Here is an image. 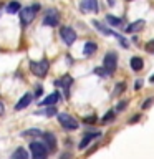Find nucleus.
<instances>
[{
	"mask_svg": "<svg viewBox=\"0 0 154 159\" xmlns=\"http://www.w3.org/2000/svg\"><path fill=\"white\" fill-rule=\"evenodd\" d=\"M71 83H73V78L71 76H63V78H60V80H57L55 81V86H58V88H63L65 91H66V96H68V89H70V86H71Z\"/></svg>",
	"mask_w": 154,
	"mask_h": 159,
	"instance_id": "14",
	"label": "nucleus"
},
{
	"mask_svg": "<svg viewBox=\"0 0 154 159\" xmlns=\"http://www.w3.org/2000/svg\"><path fill=\"white\" fill-rule=\"evenodd\" d=\"M60 37L66 45H73L76 42V32L71 27H61L60 28Z\"/></svg>",
	"mask_w": 154,
	"mask_h": 159,
	"instance_id": "8",
	"label": "nucleus"
},
{
	"mask_svg": "<svg viewBox=\"0 0 154 159\" xmlns=\"http://www.w3.org/2000/svg\"><path fill=\"white\" fill-rule=\"evenodd\" d=\"M30 152H32V159H47L48 149L45 148L43 143L33 141V143H30Z\"/></svg>",
	"mask_w": 154,
	"mask_h": 159,
	"instance_id": "4",
	"label": "nucleus"
},
{
	"mask_svg": "<svg viewBox=\"0 0 154 159\" xmlns=\"http://www.w3.org/2000/svg\"><path fill=\"white\" fill-rule=\"evenodd\" d=\"M45 114H47V116H52V114H55V108H53V106H48V109L45 111Z\"/></svg>",
	"mask_w": 154,
	"mask_h": 159,
	"instance_id": "29",
	"label": "nucleus"
},
{
	"mask_svg": "<svg viewBox=\"0 0 154 159\" xmlns=\"http://www.w3.org/2000/svg\"><path fill=\"white\" fill-rule=\"evenodd\" d=\"M83 121H84V123H88V124H91V123L96 121V116H88V118H84Z\"/></svg>",
	"mask_w": 154,
	"mask_h": 159,
	"instance_id": "28",
	"label": "nucleus"
},
{
	"mask_svg": "<svg viewBox=\"0 0 154 159\" xmlns=\"http://www.w3.org/2000/svg\"><path fill=\"white\" fill-rule=\"evenodd\" d=\"M124 88H126V84H124V83H118L116 88H114V93L113 94H119V91H124Z\"/></svg>",
	"mask_w": 154,
	"mask_h": 159,
	"instance_id": "24",
	"label": "nucleus"
},
{
	"mask_svg": "<svg viewBox=\"0 0 154 159\" xmlns=\"http://www.w3.org/2000/svg\"><path fill=\"white\" fill-rule=\"evenodd\" d=\"M30 70H32V73L35 75V76L43 78L50 70V61L47 58L40 60V61H30Z\"/></svg>",
	"mask_w": 154,
	"mask_h": 159,
	"instance_id": "3",
	"label": "nucleus"
},
{
	"mask_svg": "<svg viewBox=\"0 0 154 159\" xmlns=\"http://www.w3.org/2000/svg\"><path fill=\"white\" fill-rule=\"evenodd\" d=\"M106 22L109 23V27L123 28V18H118V17H114V15H106Z\"/></svg>",
	"mask_w": 154,
	"mask_h": 159,
	"instance_id": "16",
	"label": "nucleus"
},
{
	"mask_svg": "<svg viewBox=\"0 0 154 159\" xmlns=\"http://www.w3.org/2000/svg\"><path fill=\"white\" fill-rule=\"evenodd\" d=\"M143 66H144L143 58H139V57H133V58H131V68L134 70V71H139V70H143Z\"/></svg>",
	"mask_w": 154,
	"mask_h": 159,
	"instance_id": "18",
	"label": "nucleus"
},
{
	"mask_svg": "<svg viewBox=\"0 0 154 159\" xmlns=\"http://www.w3.org/2000/svg\"><path fill=\"white\" fill-rule=\"evenodd\" d=\"M108 3H109V5H113L114 2H113V0H108Z\"/></svg>",
	"mask_w": 154,
	"mask_h": 159,
	"instance_id": "36",
	"label": "nucleus"
},
{
	"mask_svg": "<svg viewBox=\"0 0 154 159\" xmlns=\"http://www.w3.org/2000/svg\"><path fill=\"white\" fill-rule=\"evenodd\" d=\"M40 131L38 129H27V131H23V136H38Z\"/></svg>",
	"mask_w": 154,
	"mask_h": 159,
	"instance_id": "22",
	"label": "nucleus"
},
{
	"mask_svg": "<svg viewBox=\"0 0 154 159\" xmlns=\"http://www.w3.org/2000/svg\"><path fill=\"white\" fill-rule=\"evenodd\" d=\"M149 81H151V83H154V75H152L151 78H149Z\"/></svg>",
	"mask_w": 154,
	"mask_h": 159,
	"instance_id": "35",
	"label": "nucleus"
},
{
	"mask_svg": "<svg viewBox=\"0 0 154 159\" xmlns=\"http://www.w3.org/2000/svg\"><path fill=\"white\" fill-rule=\"evenodd\" d=\"M35 94H37V96H40V94H42V86H37V93H35Z\"/></svg>",
	"mask_w": 154,
	"mask_h": 159,
	"instance_id": "34",
	"label": "nucleus"
},
{
	"mask_svg": "<svg viewBox=\"0 0 154 159\" xmlns=\"http://www.w3.org/2000/svg\"><path fill=\"white\" fill-rule=\"evenodd\" d=\"M38 10H40V5L38 3H33L32 7H25V8H20V22H22L23 27H27V25H30L35 20V17H37V13H38Z\"/></svg>",
	"mask_w": 154,
	"mask_h": 159,
	"instance_id": "1",
	"label": "nucleus"
},
{
	"mask_svg": "<svg viewBox=\"0 0 154 159\" xmlns=\"http://www.w3.org/2000/svg\"><path fill=\"white\" fill-rule=\"evenodd\" d=\"M42 143L45 144V148H47L48 151H53V149L57 148V138H55L53 133H43L42 134Z\"/></svg>",
	"mask_w": 154,
	"mask_h": 159,
	"instance_id": "9",
	"label": "nucleus"
},
{
	"mask_svg": "<svg viewBox=\"0 0 154 159\" xmlns=\"http://www.w3.org/2000/svg\"><path fill=\"white\" fill-rule=\"evenodd\" d=\"M91 23H93V27L96 28V30H99V32H101L103 35H108V37H116V38L119 40V45H121V47H124V48H128V47H129V43L126 42V38L121 37V35H118L116 32H113L111 28L104 27V25H103L101 22H98V20H93Z\"/></svg>",
	"mask_w": 154,
	"mask_h": 159,
	"instance_id": "2",
	"label": "nucleus"
},
{
	"mask_svg": "<svg viewBox=\"0 0 154 159\" xmlns=\"http://www.w3.org/2000/svg\"><path fill=\"white\" fill-rule=\"evenodd\" d=\"M68 157H71V154H68V152L61 154V159H68Z\"/></svg>",
	"mask_w": 154,
	"mask_h": 159,
	"instance_id": "33",
	"label": "nucleus"
},
{
	"mask_svg": "<svg viewBox=\"0 0 154 159\" xmlns=\"http://www.w3.org/2000/svg\"><path fill=\"white\" fill-rule=\"evenodd\" d=\"M144 25H146V22H144V20H136V22H133V23L128 25V27H126V32H128V33L139 32V30L144 28Z\"/></svg>",
	"mask_w": 154,
	"mask_h": 159,
	"instance_id": "15",
	"label": "nucleus"
},
{
	"mask_svg": "<svg viewBox=\"0 0 154 159\" xmlns=\"http://www.w3.org/2000/svg\"><path fill=\"white\" fill-rule=\"evenodd\" d=\"M94 73L99 75V76H108V75H109L106 70H104V66H103V68H94Z\"/></svg>",
	"mask_w": 154,
	"mask_h": 159,
	"instance_id": "23",
	"label": "nucleus"
},
{
	"mask_svg": "<svg viewBox=\"0 0 154 159\" xmlns=\"http://www.w3.org/2000/svg\"><path fill=\"white\" fill-rule=\"evenodd\" d=\"M126 104H128V101H121V103L116 106V111H123V109L126 108Z\"/></svg>",
	"mask_w": 154,
	"mask_h": 159,
	"instance_id": "27",
	"label": "nucleus"
},
{
	"mask_svg": "<svg viewBox=\"0 0 154 159\" xmlns=\"http://www.w3.org/2000/svg\"><path fill=\"white\" fill-rule=\"evenodd\" d=\"M138 119H139V114H136V116H133L131 119H129V123H136Z\"/></svg>",
	"mask_w": 154,
	"mask_h": 159,
	"instance_id": "31",
	"label": "nucleus"
},
{
	"mask_svg": "<svg viewBox=\"0 0 154 159\" xmlns=\"http://www.w3.org/2000/svg\"><path fill=\"white\" fill-rule=\"evenodd\" d=\"M99 136H101V133H99V131H91V133H86V134L83 136V139L79 141V146H78V148L83 151V149H86V148H88V144L91 143L93 139H96V138H99Z\"/></svg>",
	"mask_w": 154,
	"mask_h": 159,
	"instance_id": "10",
	"label": "nucleus"
},
{
	"mask_svg": "<svg viewBox=\"0 0 154 159\" xmlns=\"http://www.w3.org/2000/svg\"><path fill=\"white\" fill-rule=\"evenodd\" d=\"M58 123L61 124L65 129H68V131H75V129H78V121L73 116L66 114V113H60L58 114Z\"/></svg>",
	"mask_w": 154,
	"mask_h": 159,
	"instance_id": "6",
	"label": "nucleus"
},
{
	"mask_svg": "<svg viewBox=\"0 0 154 159\" xmlns=\"http://www.w3.org/2000/svg\"><path fill=\"white\" fill-rule=\"evenodd\" d=\"M79 8L81 12H98V0H81Z\"/></svg>",
	"mask_w": 154,
	"mask_h": 159,
	"instance_id": "11",
	"label": "nucleus"
},
{
	"mask_svg": "<svg viewBox=\"0 0 154 159\" xmlns=\"http://www.w3.org/2000/svg\"><path fill=\"white\" fill-rule=\"evenodd\" d=\"M146 50L149 53H154V40H151V42L146 43Z\"/></svg>",
	"mask_w": 154,
	"mask_h": 159,
	"instance_id": "25",
	"label": "nucleus"
},
{
	"mask_svg": "<svg viewBox=\"0 0 154 159\" xmlns=\"http://www.w3.org/2000/svg\"><path fill=\"white\" fill-rule=\"evenodd\" d=\"M3 111H5V106H3V103L0 101V114H3Z\"/></svg>",
	"mask_w": 154,
	"mask_h": 159,
	"instance_id": "32",
	"label": "nucleus"
},
{
	"mask_svg": "<svg viewBox=\"0 0 154 159\" xmlns=\"http://www.w3.org/2000/svg\"><path fill=\"white\" fill-rule=\"evenodd\" d=\"M141 86H143V80H138V81L134 83V89H139Z\"/></svg>",
	"mask_w": 154,
	"mask_h": 159,
	"instance_id": "30",
	"label": "nucleus"
},
{
	"mask_svg": "<svg viewBox=\"0 0 154 159\" xmlns=\"http://www.w3.org/2000/svg\"><path fill=\"white\" fill-rule=\"evenodd\" d=\"M96 50H98V45L94 42H86V43H84V47H83V53L86 55V57H89V55L96 53Z\"/></svg>",
	"mask_w": 154,
	"mask_h": 159,
	"instance_id": "17",
	"label": "nucleus"
},
{
	"mask_svg": "<svg viewBox=\"0 0 154 159\" xmlns=\"http://www.w3.org/2000/svg\"><path fill=\"white\" fill-rule=\"evenodd\" d=\"M113 119H114V111H109V113H106V114L103 116V123H104V124H106V123H111Z\"/></svg>",
	"mask_w": 154,
	"mask_h": 159,
	"instance_id": "21",
	"label": "nucleus"
},
{
	"mask_svg": "<svg viewBox=\"0 0 154 159\" xmlns=\"http://www.w3.org/2000/svg\"><path fill=\"white\" fill-rule=\"evenodd\" d=\"M60 99H61V94H60L58 91L52 93V94H48L47 98H43L42 101H40V106H52V104H57Z\"/></svg>",
	"mask_w": 154,
	"mask_h": 159,
	"instance_id": "12",
	"label": "nucleus"
},
{
	"mask_svg": "<svg viewBox=\"0 0 154 159\" xmlns=\"http://www.w3.org/2000/svg\"><path fill=\"white\" fill-rule=\"evenodd\" d=\"M30 103H32V94H30V93H25L23 96L17 101V104H15V109H17V111H22V109H25L27 106H30Z\"/></svg>",
	"mask_w": 154,
	"mask_h": 159,
	"instance_id": "13",
	"label": "nucleus"
},
{
	"mask_svg": "<svg viewBox=\"0 0 154 159\" xmlns=\"http://www.w3.org/2000/svg\"><path fill=\"white\" fill-rule=\"evenodd\" d=\"M60 22V15L55 8H48L47 13H45L43 17V25L45 27H57Z\"/></svg>",
	"mask_w": 154,
	"mask_h": 159,
	"instance_id": "7",
	"label": "nucleus"
},
{
	"mask_svg": "<svg viewBox=\"0 0 154 159\" xmlns=\"http://www.w3.org/2000/svg\"><path fill=\"white\" fill-rule=\"evenodd\" d=\"M128 2H133V0H128Z\"/></svg>",
	"mask_w": 154,
	"mask_h": 159,
	"instance_id": "37",
	"label": "nucleus"
},
{
	"mask_svg": "<svg viewBox=\"0 0 154 159\" xmlns=\"http://www.w3.org/2000/svg\"><path fill=\"white\" fill-rule=\"evenodd\" d=\"M10 159H28V152L23 148H18L17 151H13V154L10 156Z\"/></svg>",
	"mask_w": 154,
	"mask_h": 159,
	"instance_id": "19",
	"label": "nucleus"
},
{
	"mask_svg": "<svg viewBox=\"0 0 154 159\" xmlns=\"http://www.w3.org/2000/svg\"><path fill=\"white\" fill-rule=\"evenodd\" d=\"M20 8H22V7H20V3L17 2V0H12V2L7 5V12L12 13V15H13V13H18Z\"/></svg>",
	"mask_w": 154,
	"mask_h": 159,
	"instance_id": "20",
	"label": "nucleus"
},
{
	"mask_svg": "<svg viewBox=\"0 0 154 159\" xmlns=\"http://www.w3.org/2000/svg\"><path fill=\"white\" fill-rule=\"evenodd\" d=\"M152 103H154V98H149V99H146V101L143 103V109H147V108L151 106Z\"/></svg>",
	"mask_w": 154,
	"mask_h": 159,
	"instance_id": "26",
	"label": "nucleus"
},
{
	"mask_svg": "<svg viewBox=\"0 0 154 159\" xmlns=\"http://www.w3.org/2000/svg\"><path fill=\"white\" fill-rule=\"evenodd\" d=\"M103 66L109 75H113L114 71H116V66H118V55L114 52H108L104 60H103Z\"/></svg>",
	"mask_w": 154,
	"mask_h": 159,
	"instance_id": "5",
	"label": "nucleus"
}]
</instances>
